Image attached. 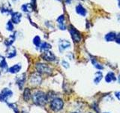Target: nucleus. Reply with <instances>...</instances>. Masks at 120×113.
Returning a JSON list of instances; mask_svg holds the SVG:
<instances>
[{"instance_id": "nucleus-22", "label": "nucleus", "mask_w": 120, "mask_h": 113, "mask_svg": "<svg viewBox=\"0 0 120 113\" xmlns=\"http://www.w3.org/2000/svg\"><path fill=\"white\" fill-rule=\"evenodd\" d=\"M1 11L2 13H9L11 12L12 10H11V7L9 5H4L2 8H1Z\"/></svg>"}, {"instance_id": "nucleus-31", "label": "nucleus", "mask_w": 120, "mask_h": 113, "mask_svg": "<svg viewBox=\"0 0 120 113\" xmlns=\"http://www.w3.org/2000/svg\"><path fill=\"white\" fill-rule=\"evenodd\" d=\"M118 81L119 82V84H120V75H119V77H118Z\"/></svg>"}, {"instance_id": "nucleus-19", "label": "nucleus", "mask_w": 120, "mask_h": 113, "mask_svg": "<svg viewBox=\"0 0 120 113\" xmlns=\"http://www.w3.org/2000/svg\"><path fill=\"white\" fill-rule=\"evenodd\" d=\"M14 40H15V34H13V35H11L8 39L5 41V44L6 46H11V45L13 44Z\"/></svg>"}, {"instance_id": "nucleus-6", "label": "nucleus", "mask_w": 120, "mask_h": 113, "mask_svg": "<svg viewBox=\"0 0 120 113\" xmlns=\"http://www.w3.org/2000/svg\"><path fill=\"white\" fill-rule=\"evenodd\" d=\"M13 95V92L8 88H5L2 93H0V100L2 101H6L9 97Z\"/></svg>"}, {"instance_id": "nucleus-16", "label": "nucleus", "mask_w": 120, "mask_h": 113, "mask_svg": "<svg viewBox=\"0 0 120 113\" xmlns=\"http://www.w3.org/2000/svg\"><path fill=\"white\" fill-rule=\"evenodd\" d=\"M21 69V65L20 64H16V65H14L13 66H11L9 68L8 71L11 73H17Z\"/></svg>"}, {"instance_id": "nucleus-4", "label": "nucleus", "mask_w": 120, "mask_h": 113, "mask_svg": "<svg viewBox=\"0 0 120 113\" xmlns=\"http://www.w3.org/2000/svg\"><path fill=\"white\" fill-rule=\"evenodd\" d=\"M35 68L37 71L41 74H44V75H50L52 73V68L48 66L47 64L45 63H37Z\"/></svg>"}, {"instance_id": "nucleus-10", "label": "nucleus", "mask_w": 120, "mask_h": 113, "mask_svg": "<svg viewBox=\"0 0 120 113\" xmlns=\"http://www.w3.org/2000/svg\"><path fill=\"white\" fill-rule=\"evenodd\" d=\"M17 51L14 47H9L6 51V57L8 58H12L16 56Z\"/></svg>"}, {"instance_id": "nucleus-8", "label": "nucleus", "mask_w": 120, "mask_h": 113, "mask_svg": "<svg viewBox=\"0 0 120 113\" xmlns=\"http://www.w3.org/2000/svg\"><path fill=\"white\" fill-rule=\"evenodd\" d=\"M71 47V43L68 40L62 39L59 41V49L60 52H62L63 51H65V49Z\"/></svg>"}, {"instance_id": "nucleus-21", "label": "nucleus", "mask_w": 120, "mask_h": 113, "mask_svg": "<svg viewBox=\"0 0 120 113\" xmlns=\"http://www.w3.org/2000/svg\"><path fill=\"white\" fill-rule=\"evenodd\" d=\"M30 97H31V92H30V90L29 88H26L23 93V98L26 101H28L30 99Z\"/></svg>"}, {"instance_id": "nucleus-27", "label": "nucleus", "mask_w": 120, "mask_h": 113, "mask_svg": "<svg viewBox=\"0 0 120 113\" xmlns=\"http://www.w3.org/2000/svg\"><path fill=\"white\" fill-rule=\"evenodd\" d=\"M62 65L63 67H65V69H68V68H69V63H68L67 61H65V60H63V61L62 62Z\"/></svg>"}, {"instance_id": "nucleus-32", "label": "nucleus", "mask_w": 120, "mask_h": 113, "mask_svg": "<svg viewBox=\"0 0 120 113\" xmlns=\"http://www.w3.org/2000/svg\"><path fill=\"white\" fill-rule=\"evenodd\" d=\"M118 5H119V7L120 8V0H119V4H118Z\"/></svg>"}, {"instance_id": "nucleus-5", "label": "nucleus", "mask_w": 120, "mask_h": 113, "mask_svg": "<svg viewBox=\"0 0 120 113\" xmlns=\"http://www.w3.org/2000/svg\"><path fill=\"white\" fill-rule=\"evenodd\" d=\"M29 81L33 85H38L42 81V78H41V75L38 73H33L30 77Z\"/></svg>"}, {"instance_id": "nucleus-17", "label": "nucleus", "mask_w": 120, "mask_h": 113, "mask_svg": "<svg viewBox=\"0 0 120 113\" xmlns=\"http://www.w3.org/2000/svg\"><path fill=\"white\" fill-rule=\"evenodd\" d=\"M21 8L22 11H25V12H31L33 10L32 4H24V5H22Z\"/></svg>"}, {"instance_id": "nucleus-3", "label": "nucleus", "mask_w": 120, "mask_h": 113, "mask_svg": "<svg viewBox=\"0 0 120 113\" xmlns=\"http://www.w3.org/2000/svg\"><path fill=\"white\" fill-rule=\"evenodd\" d=\"M69 32L71 34V36L72 38L73 41H74L75 43H80L81 40H82V36L81 33L78 31V30L73 26L72 25L69 26Z\"/></svg>"}, {"instance_id": "nucleus-9", "label": "nucleus", "mask_w": 120, "mask_h": 113, "mask_svg": "<svg viewBox=\"0 0 120 113\" xmlns=\"http://www.w3.org/2000/svg\"><path fill=\"white\" fill-rule=\"evenodd\" d=\"M22 15L20 12H13L11 14V21L14 24H19L20 22Z\"/></svg>"}, {"instance_id": "nucleus-14", "label": "nucleus", "mask_w": 120, "mask_h": 113, "mask_svg": "<svg viewBox=\"0 0 120 113\" xmlns=\"http://www.w3.org/2000/svg\"><path fill=\"white\" fill-rule=\"evenodd\" d=\"M103 78V74L101 72L98 71L97 73H95V78H94V82H95V85L99 84V82L102 80Z\"/></svg>"}, {"instance_id": "nucleus-35", "label": "nucleus", "mask_w": 120, "mask_h": 113, "mask_svg": "<svg viewBox=\"0 0 120 113\" xmlns=\"http://www.w3.org/2000/svg\"><path fill=\"white\" fill-rule=\"evenodd\" d=\"M104 113H110V112H104Z\"/></svg>"}, {"instance_id": "nucleus-20", "label": "nucleus", "mask_w": 120, "mask_h": 113, "mask_svg": "<svg viewBox=\"0 0 120 113\" xmlns=\"http://www.w3.org/2000/svg\"><path fill=\"white\" fill-rule=\"evenodd\" d=\"M91 61L93 64V66H95L98 70H101V69H104V66H101L100 63H98L97 62V60L95 59H91Z\"/></svg>"}, {"instance_id": "nucleus-25", "label": "nucleus", "mask_w": 120, "mask_h": 113, "mask_svg": "<svg viewBox=\"0 0 120 113\" xmlns=\"http://www.w3.org/2000/svg\"><path fill=\"white\" fill-rule=\"evenodd\" d=\"M57 22H58V24H59V26L65 24H64V22H65V16H64V14L61 15V16H59L58 17Z\"/></svg>"}, {"instance_id": "nucleus-34", "label": "nucleus", "mask_w": 120, "mask_h": 113, "mask_svg": "<svg viewBox=\"0 0 120 113\" xmlns=\"http://www.w3.org/2000/svg\"><path fill=\"white\" fill-rule=\"evenodd\" d=\"M65 1H66V2H68V1H70V0H65Z\"/></svg>"}, {"instance_id": "nucleus-11", "label": "nucleus", "mask_w": 120, "mask_h": 113, "mask_svg": "<svg viewBox=\"0 0 120 113\" xmlns=\"http://www.w3.org/2000/svg\"><path fill=\"white\" fill-rule=\"evenodd\" d=\"M76 12L79 14L81 15L82 17H85L86 14H87V11L84 8V7L82 6V5H78L76 7Z\"/></svg>"}, {"instance_id": "nucleus-29", "label": "nucleus", "mask_w": 120, "mask_h": 113, "mask_svg": "<svg viewBox=\"0 0 120 113\" xmlns=\"http://www.w3.org/2000/svg\"><path fill=\"white\" fill-rule=\"evenodd\" d=\"M115 41H116L118 44H120V33L118 34V35H116V40H115Z\"/></svg>"}, {"instance_id": "nucleus-23", "label": "nucleus", "mask_w": 120, "mask_h": 113, "mask_svg": "<svg viewBox=\"0 0 120 113\" xmlns=\"http://www.w3.org/2000/svg\"><path fill=\"white\" fill-rule=\"evenodd\" d=\"M7 66H8L7 63H6L5 57L2 56H0V67H1L2 69H6Z\"/></svg>"}, {"instance_id": "nucleus-33", "label": "nucleus", "mask_w": 120, "mask_h": 113, "mask_svg": "<svg viewBox=\"0 0 120 113\" xmlns=\"http://www.w3.org/2000/svg\"><path fill=\"white\" fill-rule=\"evenodd\" d=\"M71 113H80V112H71Z\"/></svg>"}, {"instance_id": "nucleus-7", "label": "nucleus", "mask_w": 120, "mask_h": 113, "mask_svg": "<svg viewBox=\"0 0 120 113\" xmlns=\"http://www.w3.org/2000/svg\"><path fill=\"white\" fill-rule=\"evenodd\" d=\"M41 57H42L44 60H47V61H54L56 60V56L54 55V54L52 52L50 51H44V53L41 54Z\"/></svg>"}, {"instance_id": "nucleus-28", "label": "nucleus", "mask_w": 120, "mask_h": 113, "mask_svg": "<svg viewBox=\"0 0 120 113\" xmlns=\"http://www.w3.org/2000/svg\"><path fill=\"white\" fill-rule=\"evenodd\" d=\"M9 106H11V108L14 109V111L16 112V113H18V111H17V108L16 106V105L15 104H9Z\"/></svg>"}, {"instance_id": "nucleus-2", "label": "nucleus", "mask_w": 120, "mask_h": 113, "mask_svg": "<svg viewBox=\"0 0 120 113\" xmlns=\"http://www.w3.org/2000/svg\"><path fill=\"white\" fill-rule=\"evenodd\" d=\"M64 105L63 100L61 98H58V97H55L53 100H52L50 102V109L52 111L55 112H59L60 110H62Z\"/></svg>"}, {"instance_id": "nucleus-13", "label": "nucleus", "mask_w": 120, "mask_h": 113, "mask_svg": "<svg viewBox=\"0 0 120 113\" xmlns=\"http://www.w3.org/2000/svg\"><path fill=\"white\" fill-rule=\"evenodd\" d=\"M25 80H26V75L25 74H22L20 76H18L17 78V84L18 85L19 88L20 89L22 88L24 83H25Z\"/></svg>"}, {"instance_id": "nucleus-1", "label": "nucleus", "mask_w": 120, "mask_h": 113, "mask_svg": "<svg viewBox=\"0 0 120 113\" xmlns=\"http://www.w3.org/2000/svg\"><path fill=\"white\" fill-rule=\"evenodd\" d=\"M32 100L34 103L38 105H44L47 101V95L42 91H36L33 93Z\"/></svg>"}, {"instance_id": "nucleus-12", "label": "nucleus", "mask_w": 120, "mask_h": 113, "mask_svg": "<svg viewBox=\"0 0 120 113\" xmlns=\"http://www.w3.org/2000/svg\"><path fill=\"white\" fill-rule=\"evenodd\" d=\"M105 81L107 83H110L112 81H116V77L113 73L110 72L107 74V75L105 76Z\"/></svg>"}, {"instance_id": "nucleus-26", "label": "nucleus", "mask_w": 120, "mask_h": 113, "mask_svg": "<svg viewBox=\"0 0 120 113\" xmlns=\"http://www.w3.org/2000/svg\"><path fill=\"white\" fill-rule=\"evenodd\" d=\"M13 22L11 21H8L7 23V25H6V27H7V29L9 30V31H12L14 29V25L12 24Z\"/></svg>"}, {"instance_id": "nucleus-30", "label": "nucleus", "mask_w": 120, "mask_h": 113, "mask_svg": "<svg viewBox=\"0 0 120 113\" xmlns=\"http://www.w3.org/2000/svg\"><path fill=\"white\" fill-rule=\"evenodd\" d=\"M115 96L117 97V99L119 100H120V91H117V92H116L115 93Z\"/></svg>"}, {"instance_id": "nucleus-15", "label": "nucleus", "mask_w": 120, "mask_h": 113, "mask_svg": "<svg viewBox=\"0 0 120 113\" xmlns=\"http://www.w3.org/2000/svg\"><path fill=\"white\" fill-rule=\"evenodd\" d=\"M116 38V33L114 32H110L107 33L106 36H105V39L107 41H115Z\"/></svg>"}, {"instance_id": "nucleus-24", "label": "nucleus", "mask_w": 120, "mask_h": 113, "mask_svg": "<svg viewBox=\"0 0 120 113\" xmlns=\"http://www.w3.org/2000/svg\"><path fill=\"white\" fill-rule=\"evenodd\" d=\"M33 43L35 44V45H36L37 47H39L41 46V39L39 36H35L34 38L33 39Z\"/></svg>"}, {"instance_id": "nucleus-18", "label": "nucleus", "mask_w": 120, "mask_h": 113, "mask_svg": "<svg viewBox=\"0 0 120 113\" xmlns=\"http://www.w3.org/2000/svg\"><path fill=\"white\" fill-rule=\"evenodd\" d=\"M40 48H41V51H49V50H50V49L52 47H51V45L49 44V43L46 42V41H44V42H42V43L41 44Z\"/></svg>"}]
</instances>
